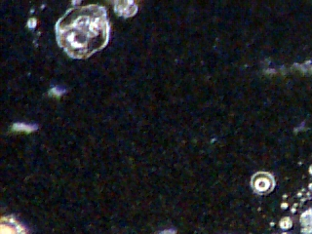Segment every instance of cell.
<instances>
[{
  "instance_id": "obj_1",
  "label": "cell",
  "mask_w": 312,
  "mask_h": 234,
  "mask_svg": "<svg viewBox=\"0 0 312 234\" xmlns=\"http://www.w3.org/2000/svg\"><path fill=\"white\" fill-rule=\"evenodd\" d=\"M60 46L72 58H87L108 40L109 24L104 7L88 5L67 11L56 24Z\"/></svg>"
},
{
  "instance_id": "obj_2",
  "label": "cell",
  "mask_w": 312,
  "mask_h": 234,
  "mask_svg": "<svg viewBox=\"0 0 312 234\" xmlns=\"http://www.w3.org/2000/svg\"><path fill=\"white\" fill-rule=\"evenodd\" d=\"M255 188L259 192H264L269 189V180L265 178H258L256 180Z\"/></svg>"
}]
</instances>
